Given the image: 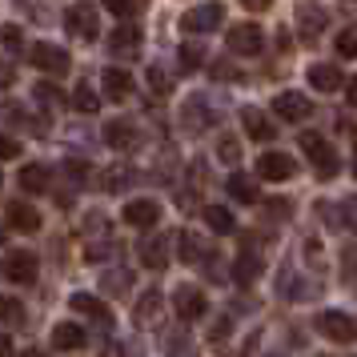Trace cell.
<instances>
[{
  "label": "cell",
  "instance_id": "cell-1",
  "mask_svg": "<svg viewBox=\"0 0 357 357\" xmlns=\"http://www.w3.org/2000/svg\"><path fill=\"white\" fill-rule=\"evenodd\" d=\"M301 149L309 153L313 173H317L321 181H333V177H337L341 161H337V153L329 149V141H325V137H317V132H301Z\"/></svg>",
  "mask_w": 357,
  "mask_h": 357
},
{
  "label": "cell",
  "instance_id": "cell-2",
  "mask_svg": "<svg viewBox=\"0 0 357 357\" xmlns=\"http://www.w3.org/2000/svg\"><path fill=\"white\" fill-rule=\"evenodd\" d=\"M221 20H225V4L209 0V4H197V8H189V13L181 17V29H185L189 36H201V33H213Z\"/></svg>",
  "mask_w": 357,
  "mask_h": 357
},
{
  "label": "cell",
  "instance_id": "cell-3",
  "mask_svg": "<svg viewBox=\"0 0 357 357\" xmlns=\"http://www.w3.org/2000/svg\"><path fill=\"white\" fill-rule=\"evenodd\" d=\"M317 329H321L329 341H337V345L357 341V321L349 317V313H341V309H325L321 317H317Z\"/></svg>",
  "mask_w": 357,
  "mask_h": 357
},
{
  "label": "cell",
  "instance_id": "cell-4",
  "mask_svg": "<svg viewBox=\"0 0 357 357\" xmlns=\"http://www.w3.org/2000/svg\"><path fill=\"white\" fill-rule=\"evenodd\" d=\"M29 65L33 68H45V73H68V52L56 49V45H49V40H36V45H29Z\"/></svg>",
  "mask_w": 357,
  "mask_h": 357
},
{
  "label": "cell",
  "instance_id": "cell-5",
  "mask_svg": "<svg viewBox=\"0 0 357 357\" xmlns=\"http://www.w3.org/2000/svg\"><path fill=\"white\" fill-rule=\"evenodd\" d=\"M65 29H68V36H77V40H93V36H100V20L89 4H73L65 13Z\"/></svg>",
  "mask_w": 357,
  "mask_h": 357
},
{
  "label": "cell",
  "instance_id": "cell-6",
  "mask_svg": "<svg viewBox=\"0 0 357 357\" xmlns=\"http://www.w3.org/2000/svg\"><path fill=\"white\" fill-rule=\"evenodd\" d=\"M229 49L237 52V56H257L265 49V33H261L257 24H233L229 29Z\"/></svg>",
  "mask_w": 357,
  "mask_h": 357
},
{
  "label": "cell",
  "instance_id": "cell-7",
  "mask_svg": "<svg viewBox=\"0 0 357 357\" xmlns=\"http://www.w3.org/2000/svg\"><path fill=\"white\" fill-rule=\"evenodd\" d=\"M0 273L8 277V281H17V285H33V281H36V257H33V253H24V249H17V253H8V257H4Z\"/></svg>",
  "mask_w": 357,
  "mask_h": 357
},
{
  "label": "cell",
  "instance_id": "cell-8",
  "mask_svg": "<svg viewBox=\"0 0 357 357\" xmlns=\"http://www.w3.org/2000/svg\"><path fill=\"white\" fill-rule=\"evenodd\" d=\"M273 113L281 116V121H305L309 113H313V100L305 97V93H277L273 97Z\"/></svg>",
  "mask_w": 357,
  "mask_h": 357
},
{
  "label": "cell",
  "instance_id": "cell-9",
  "mask_svg": "<svg viewBox=\"0 0 357 357\" xmlns=\"http://www.w3.org/2000/svg\"><path fill=\"white\" fill-rule=\"evenodd\" d=\"M325 24H329V13L317 8V4H297V33L305 45L317 40V33H325Z\"/></svg>",
  "mask_w": 357,
  "mask_h": 357
},
{
  "label": "cell",
  "instance_id": "cell-10",
  "mask_svg": "<svg viewBox=\"0 0 357 357\" xmlns=\"http://www.w3.org/2000/svg\"><path fill=\"white\" fill-rule=\"evenodd\" d=\"M173 309H177L181 321H197L205 313V293L197 285H181V289H173Z\"/></svg>",
  "mask_w": 357,
  "mask_h": 357
},
{
  "label": "cell",
  "instance_id": "cell-11",
  "mask_svg": "<svg viewBox=\"0 0 357 357\" xmlns=\"http://www.w3.org/2000/svg\"><path fill=\"white\" fill-rule=\"evenodd\" d=\"M121 217H125V225H132V229H153L161 221V205L149 201V197H141V201H129Z\"/></svg>",
  "mask_w": 357,
  "mask_h": 357
},
{
  "label": "cell",
  "instance_id": "cell-12",
  "mask_svg": "<svg viewBox=\"0 0 357 357\" xmlns=\"http://www.w3.org/2000/svg\"><path fill=\"white\" fill-rule=\"evenodd\" d=\"M293 173H297V165H293L289 153H265L257 161V177L265 181H289Z\"/></svg>",
  "mask_w": 357,
  "mask_h": 357
},
{
  "label": "cell",
  "instance_id": "cell-13",
  "mask_svg": "<svg viewBox=\"0 0 357 357\" xmlns=\"http://www.w3.org/2000/svg\"><path fill=\"white\" fill-rule=\"evenodd\" d=\"M169 233H149L145 241H141V265L149 269H165L169 265Z\"/></svg>",
  "mask_w": 357,
  "mask_h": 357
},
{
  "label": "cell",
  "instance_id": "cell-14",
  "mask_svg": "<svg viewBox=\"0 0 357 357\" xmlns=\"http://www.w3.org/2000/svg\"><path fill=\"white\" fill-rule=\"evenodd\" d=\"M105 145L116 149V153H125V149H137V145H141V137H137V125H132V121H109V125H105Z\"/></svg>",
  "mask_w": 357,
  "mask_h": 357
},
{
  "label": "cell",
  "instance_id": "cell-15",
  "mask_svg": "<svg viewBox=\"0 0 357 357\" xmlns=\"http://www.w3.org/2000/svg\"><path fill=\"white\" fill-rule=\"evenodd\" d=\"M109 49L116 56H137L141 52V29L137 24H116L113 33H109Z\"/></svg>",
  "mask_w": 357,
  "mask_h": 357
},
{
  "label": "cell",
  "instance_id": "cell-16",
  "mask_svg": "<svg viewBox=\"0 0 357 357\" xmlns=\"http://www.w3.org/2000/svg\"><path fill=\"white\" fill-rule=\"evenodd\" d=\"M4 217H8V229H17V233H36V229H40V213H36L29 201H13Z\"/></svg>",
  "mask_w": 357,
  "mask_h": 357
},
{
  "label": "cell",
  "instance_id": "cell-17",
  "mask_svg": "<svg viewBox=\"0 0 357 357\" xmlns=\"http://www.w3.org/2000/svg\"><path fill=\"white\" fill-rule=\"evenodd\" d=\"M132 321L141 325V329H153V325L161 321V293L157 289L141 293V301H137V309H132Z\"/></svg>",
  "mask_w": 357,
  "mask_h": 357
},
{
  "label": "cell",
  "instance_id": "cell-18",
  "mask_svg": "<svg viewBox=\"0 0 357 357\" xmlns=\"http://www.w3.org/2000/svg\"><path fill=\"white\" fill-rule=\"evenodd\" d=\"M309 84L317 93H337V89H345V73L337 65H313L309 68Z\"/></svg>",
  "mask_w": 357,
  "mask_h": 357
},
{
  "label": "cell",
  "instance_id": "cell-19",
  "mask_svg": "<svg viewBox=\"0 0 357 357\" xmlns=\"http://www.w3.org/2000/svg\"><path fill=\"white\" fill-rule=\"evenodd\" d=\"M100 84H105V97H109V100L132 97V77H129V68H105Z\"/></svg>",
  "mask_w": 357,
  "mask_h": 357
},
{
  "label": "cell",
  "instance_id": "cell-20",
  "mask_svg": "<svg viewBox=\"0 0 357 357\" xmlns=\"http://www.w3.org/2000/svg\"><path fill=\"white\" fill-rule=\"evenodd\" d=\"M241 125H245V132H249L253 141H273V137H277V125H273L265 113H261V109H245V113H241Z\"/></svg>",
  "mask_w": 357,
  "mask_h": 357
},
{
  "label": "cell",
  "instance_id": "cell-21",
  "mask_svg": "<svg viewBox=\"0 0 357 357\" xmlns=\"http://www.w3.org/2000/svg\"><path fill=\"white\" fill-rule=\"evenodd\" d=\"M73 309L84 313V317H93V321H100V325L113 321V309L105 305L100 297H93V293H73Z\"/></svg>",
  "mask_w": 357,
  "mask_h": 357
},
{
  "label": "cell",
  "instance_id": "cell-22",
  "mask_svg": "<svg viewBox=\"0 0 357 357\" xmlns=\"http://www.w3.org/2000/svg\"><path fill=\"white\" fill-rule=\"evenodd\" d=\"M261 269H265V265H261V253L245 249L241 257L233 261V281H237V285H253V281L261 277Z\"/></svg>",
  "mask_w": 357,
  "mask_h": 357
},
{
  "label": "cell",
  "instance_id": "cell-23",
  "mask_svg": "<svg viewBox=\"0 0 357 357\" xmlns=\"http://www.w3.org/2000/svg\"><path fill=\"white\" fill-rule=\"evenodd\" d=\"M52 185V173H49V165H24L20 169V189L29 197H36V193H45Z\"/></svg>",
  "mask_w": 357,
  "mask_h": 357
},
{
  "label": "cell",
  "instance_id": "cell-24",
  "mask_svg": "<svg viewBox=\"0 0 357 357\" xmlns=\"http://www.w3.org/2000/svg\"><path fill=\"white\" fill-rule=\"evenodd\" d=\"M225 189H229V197H233V201H241V205H257V201H261L253 177H245V173H233Z\"/></svg>",
  "mask_w": 357,
  "mask_h": 357
},
{
  "label": "cell",
  "instance_id": "cell-25",
  "mask_svg": "<svg viewBox=\"0 0 357 357\" xmlns=\"http://www.w3.org/2000/svg\"><path fill=\"white\" fill-rule=\"evenodd\" d=\"M52 345L56 349H84L89 345V333H84L81 325H56L52 329Z\"/></svg>",
  "mask_w": 357,
  "mask_h": 357
},
{
  "label": "cell",
  "instance_id": "cell-26",
  "mask_svg": "<svg viewBox=\"0 0 357 357\" xmlns=\"http://www.w3.org/2000/svg\"><path fill=\"white\" fill-rule=\"evenodd\" d=\"M201 217H205V225H209L213 233H221V237L237 229V221H233V213H229V209H221V205H205V213H201Z\"/></svg>",
  "mask_w": 357,
  "mask_h": 357
},
{
  "label": "cell",
  "instance_id": "cell-27",
  "mask_svg": "<svg viewBox=\"0 0 357 357\" xmlns=\"http://www.w3.org/2000/svg\"><path fill=\"white\" fill-rule=\"evenodd\" d=\"M0 325H8V329H20L24 325V305H20L13 293L0 297Z\"/></svg>",
  "mask_w": 357,
  "mask_h": 357
},
{
  "label": "cell",
  "instance_id": "cell-28",
  "mask_svg": "<svg viewBox=\"0 0 357 357\" xmlns=\"http://www.w3.org/2000/svg\"><path fill=\"white\" fill-rule=\"evenodd\" d=\"M217 161L221 165H241V141L229 137V132H221V137H217Z\"/></svg>",
  "mask_w": 357,
  "mask_h": 357
},
{
  "label": "cell",
  "instance_id": "cell-29",
  "mask_svg": "<svg viewBox=\"0 0 357 357\" xmlns=\"http://www.w3.org/2000/svg\"><path fill=\"white\" fill-rule=\"evenodd\" d=\"M73 105H77L81 113H97V109H100V97H97V89H93L89 81H81L77 89H73Z\"/></svg>",
  "mask_w": 357,
  "mask_h": 357
},
{
  "label": "cell",
  "instance_id": "cell-30",
  "mask_svg": "<svg viewBox=\"0 0 357 357\" xmlns=\"http://www.w3.org/2000/svg\"><path fill=\"white\" fill-rule=\"evenodd\" d=\"M181 257H185V265H189V261H201V257H209V249H205V245L197 241L193 233H181Z\"/></svg>",
  "mask_w": 357,
  "mask_h": 357
},
{
  "label": "cell",
  "instance_id": "cell-31",
  "mask_svg": "<svg viewBox=\"0 0 357 357\" xmlns=\"http://www.w3.org/2000/svg\"><path fill=\"white\" fill-rule=\"evenodd\" d=\"M169 357H197V345L189 341V333H173L169 337Z\"/></svg>",
  "mask_w": 357,
  "mask_h": 357
},
{
  "label": "cell",
  "instance_id": "cell-32",
  "mask_svg": "<svg viewBox=\"0 0 357 357\" xmlns=\"http://www.w3.org/2000/svg\"><path fill=\"white\" fill-rule=\"evenodd\" d=\"M0 45H4V49H24V33H20V24H4V29H0Z\"/></svg>",
  "mask_w": 357,
  "mask_h": 357
},
{
  "label": "cell",
  "instance_id": "cell-33",
  "mask_svg": "<svg viewBox=\"0 0 357 357\" xmlns=\"http://www.w3.org/2000/svg\"><path fill=\"white\" fill-rule=\"evenodd\" d=\"M149 89L153 93H173V77L165 68H149Z\"/></svg>",
  "mask_w": 357,
  "mask_h": 357
},
{
  "label": "cell",
  "instance_id": "cell-34",
  "mask_svg": "<svg viewBox=\"0 0 357 357\" xmlns=\"http://www.w3.org/2000/svg\"><path fill=\"white\" fill-rule=\"evenodd\" d=\"M105 8H109L113 17H132V13L141 8V0H105Z\"/></svg>",
  "mask_w": 357,
  "mask_h": 357
},
{
  "label": "cell",
  "instance_id": "cell-35",
  "mask_svg": "<svg viewBox=\"0 0 357 357\" xmlns=\"http://www.w3.org/2000/svg\"><path fill=\"white\" fill-rule=\"evenodd\" d=\"M132 285V273H105L100 277V289H129Z\"/></svg>",
  "mask_w": 357,
  "mask_h": 357
},
{
  "label": "cell",
  "instance_id": "cell-36",
  "mask_svg": "<svg viewBox=\"0 0 357 357\" xmlns=\"http://www.w3.org/2000/svg\"><path fill=\"white\" fill-rule=\"evenodd\" d=\"M333 45H337V56H349V61L357 56V36H354V33H341Z\"/></svg>",
  "mask_w": 357,
  "mask_h": 357
},
{
  "label": "cell",
  "instance_id": "cell-37",
  "mask_svg": "<svg viewBox=\"0 0 357 357\" xmlns=\"http://www.w3.org/2000/svg\"><path fill=\"white\" fill-rule=\"evenodd\" d=\"M181 65H185V68L201 65V45H185V49H181Z\"/></svg>",
  "mask_w": 357,
  "mask_h": 357
},
{
  "label": "cell",
  "instance_id": "cell-38",
  "mask_svg": "<svg viewBox=\"0 0 357 357\" xmlns=\"http://www.w3.org/2000/svg\"><path fill=\"white\" fill-rule=\"evenodd\" d=\"M13 157H20V145L13 141V137L0 132V161H13Z\"/></svg>",
  "mask_w": 357,
  "mask_h": 357
},
{
  "label": "cell",
  "instance_id": "cell-39",
  "mask_svg": "<svg viewBox=\"0 0 357 357\" xmlns=\"http://www.w3.org/2000/svg\"><path fill=\"white\" fill-rule=\"evenodd\" d=\"M36 97L49 100V105H52V100H65V97H61V89H52V84H36Z\"/></svg>",
  "mask_w": 357,
  "mask_h": 357
},
{
  "label": "cell",
  "instance_id": "cell-40",
  "mask_svg": "<svg viewBox=\"0 0 357 357\" xmlns=\"http://www.w3.org/2000/svg\"><path fill=\"white\" fill-rule=\"evenodd\" d=\"M241 4H245V8H253V13H265L273 0H241Z\"/></svg>",
  "mask_w": 357,
  "mask_h": 357
},
{
  "label": "cell",
  "instance_id": "cell-41",
  "mask_svg": "<svg viewBox=\"0 0 357 357\" xmlns=\"http://www.w3.org/2000/svg\"><path fill=\"white\" fill-rule=\"evenodd\" d=\"M13 77H17L13 65H4V61H0V84H13Z\"/></svg>",
  "mask_w": 357,
  "mask_h": 357
},
{
  "label": "cell",
  "instance_id": "cell-42",
  "mask_svg": "<svg viewBox=\"0 0 357 357\" xmlns=\"http://www.w3.org/2000/svg\"><path fill=\"white\" fill-rule=\"evenodd\" d=\"M0 357H13V341H8V333H0Z\"/></svg>",
  "mask_w": 357,
  "mask_h": 357
},
{
  "label": "cell",
  "instance_id": "cell-43",
  "mask_svg": "<svg viewBox=\"0 0 357 357\" xmlns=\"http://www.w3.org/2000/svg\"><path fill=\"white\" fill-rule=\"evenodd\" d=\"M345 93H349V105H357V77L349 84H345Z\"/></svg>",
  "mask_w": 357,
  "mask_h": 357
},
{
  "label": "cell",
  "instance_id": "cell-44",
  "mask_svg": "<svg viewBox=\"0 0 357 357\" xmlns=\"http://www.w3.org/2000/svg\"><path fill=\"white\" fill-rule=\"evenodd\" d=\"M354 177H357V157H354Z\"/></svg>",
  "mask_w": 357,
  "mask_h": 357
}]
</instances>
